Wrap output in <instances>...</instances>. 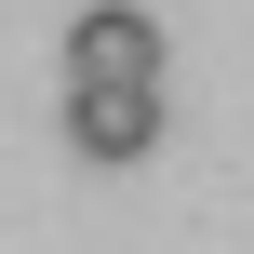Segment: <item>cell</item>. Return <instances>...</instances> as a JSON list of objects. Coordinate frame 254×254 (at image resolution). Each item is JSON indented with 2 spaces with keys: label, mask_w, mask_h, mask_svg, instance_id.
Returning <instances> with one entry per match:
<instances>
[{
  "label": "cell",
  "mask_w": 254,
  "mask_h": 254,
  "mask_svg": "<svg viewBox=\"0 0 254 254\" xmlns=\"http://www.w3.org/2000/svg\"><path fill=\"white\" fill-rule=\"evenodd\" d=\"M94 80H147L161 94V13H134V0L67 13V94H94Z\"/></svg>",
  "instance_id": "1"
},
{
  "label": "cell",
  "mask_w": 254,
  "mask_h": 254,
  "mask_svg": "<svg viewBox=\"0 0 254 254\" xmlns=\"http://www.w3.org/2000/svg\"><path fill=\"white\" fill-rule=\"evenodd\" d=\"M67 147L107 161V174L147 161V147H161V94H147V80H94V94H67Z\"/></svg>",
  "instance_id": "2"
}]
</instances>
